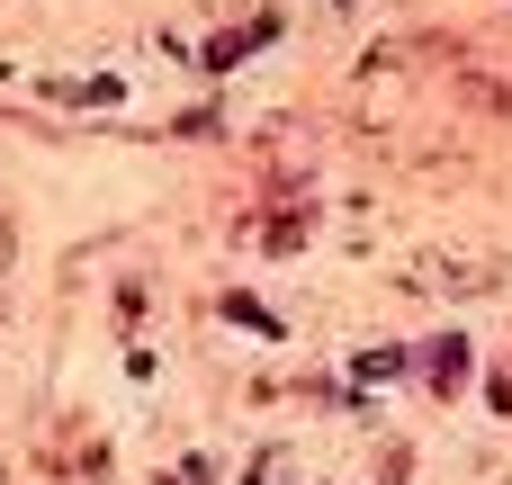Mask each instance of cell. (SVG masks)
Segmentation results:
<instances>
[{
  "instance_id": "6da1fadb",
  "label": "cell",
  "mask_w": 512,
  "mask_h": 485,
  "mask_svg": "<svg viewBox=\"0 0 512 485\" xmlns=\"http://www.w3.org/2000/svg\"><path fill=\"white\" fill-rule=\"evenodd\" d=\"M414 279L423 288H450V297H477V288H495V261L486 252H423Z\"/></svg>"
},
{
  "instance_id": "7a4b0ae2",
  "label": "cell",
  "mask_w": 512,
  "mask_h": 485,
  "mask_svg": "<svg viewBox=\"0 0 512 485\" xmlns=\"http://www.w3.org/2000/svg\"><path fill=\"white\" fill-rule=\"evenodd\" d=\"M414 369H423V378H432V387H450V378H459V369H468V342H459V333H441V342H432V351H423V360H414Z\"/></svg>"
},
{
  "instance_id": "3957f363",
  "label": "cell",
  "mask_w": 512,
  "mask_h": 485,
  "mask_svg": "<svg viewBox=\"0 0 512 485\" xmlns=\"http://www.w3.org/2000/svg\"><path fill=\"white\" fill-rule=\"evenodd\" d=\"M270 36H279V27H270V18H252V27H234V36H225V45H207V63H216V72H225V63H243V54H252V45H270Z\"/></svg>"
},
{
  "instance_id": "277c9868",
  "label": "cell",
  "mask_w": 512,
  "mask_h": 485,
  "mask_svg": "<svg viewBox=\"0 0 512 485\" xmlns=\"http://www.w3.org/2000/svg\"><path fill=\"white\" fill-rule=\"evenodd\" d=\"M225 315H234V324H243V333H279V315H270V306H261V297H225Z\"/></svg>"
},
{
  "instance_id": "5b68a950",
  "label": "cell",
  "mask_w": 512,
  "mask_h": 485,
  "mask_svg": "<svg viewBox=\"0 0 512 485\" xmlns=\"http://www.w3.org/2000/svg\"><path fill=\"white\" fill-rule=\"evenodd\" d=\"M396 369H405V351H369V360H360L351 378H369V387H378V378H396Z\"/></svg>"
}]
</instances>
